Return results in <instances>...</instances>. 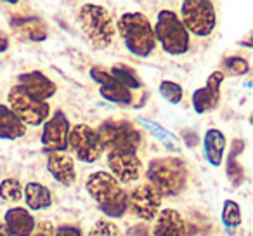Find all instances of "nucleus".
I'll return each instance as SVG.
<instances>
[{
  "mask_svg": "<svg viewBox=\"0 0 253 236\" xmlns=\"http://www.w3.org/2000/svg\"><path fill=\"white\" fill-rule=\"evenodd\" d=\"M148 177L162 196H175L186 188L187 169L179 158H160L149 163Z\"/></svg>",
  "mask_w": 253,
  "mask_h": 236,
  "instance_id": "3",
  "label": "nucleus"
},
{
  "mask_svg": "<svg viewBox=\"0 0 253 236\" xmlns=\"http://www.w3.org/2000/svg\"><path fill=\"white\" fill-rule=\"evenodd\" d=\"M243 146H245V142L236 139V141L232 142V151L227 158V176L234 186H239V184L243 183V169H241V165L236 162V156H238V153L243 151Z\"/></svg>",
  "mask_w": 253,
  "mask_h": 236,
  "instance_id": "23",
  "label": "nucleus"
},
{
  "mask_svg": "<svg viewBox=\"0 0 253 236\" xmlns=\"http://www.w3.org/2000/svg\"><path fill=\"white\" fill-rule=\"evenodd\" d=\"M56 236H82V233L77 228H73V226H61L57 229Z\"/></svg>",
  "mask_w": 253,
  "mask_h": 236,
  "instance_id": "31",
  "label": "nucleus"
},
{
  "mask_svg": "<svg viewBox=\"0 0 253 236\" xmlns=\"http://www.w3.org/2000/svg\"><path fill=\"white\" fill-rule=\"evenodd\" d=\"M224 82V73L222 71H213L208 77L207 85L203 89H198L193 94V106L196 113H205L208 109H213L220 97V84Z\"/></svg>",
  "mask_w": 253,
  "mask_h": 236,
  "instance_id": "13",
  "label": "nucleus"
},
{
  "mask_svg": "<svg viewBox=\"0 0 253 236\" xmlns=\"http://www.w3.org/2000/svg\"><path fill=\"white\" fill-rule=\"evenodd\" d=\"M26 127L11 108L0 104V139H18L25 136Z\"/></svg>",
  "mask_w": 253,
  "mask_h": 236,
  "instance_id": "19",
  "label": "nucleus"
},
{
  "mask_svg": "<svg viewBox=\"0 0 253 236\" xmlns=\"http://www.w3.org/2000/svg\"><path fill=\"white\" fill-rule=\"evenodd\" d=\"M141 124H144L146 127L149 129L151 132H155L153 136H158L160 139H162L163 142H167V144L170 146L172 149H177V144H175V139L172 138V136L169 134V132L165 131V129H162L160 125H155V124H151V122H148V120H141Z\"/></svg>",
  "mask_w": 253,
  "mask_h": 236,
  "instance_id": "29",
  "label": "nucleus"
},
{
  "mask_svg": "<svg viewBox=\"0 0 253 236\" xmlns=\"http://www.w3.org/2000/svg\"><path fill=\"white\" fill-rule=\"evenodd\" d=\"M78 21L84 30L85 37L97 49H104L113 42L115 37V23L108 9L102 5L87 4L78 12Z\"/></svg>",
  "mask_w": 253,
  "mask_h": 236,
  "instance_id": "4",
  "label": "nucleus"
},
{
  "mask_svg": "<svg viewBox=\"0 0 253 236\" xmlns=\"http://www.w3.org/2000/svg\"><path fill=\"white\" fill-rule=\"evenodd\" d=\"M35 236H43V235H35Z\"/></svg>",
  "mask_w": 253,
  "mask_h": 236,
  "instance_id": "37",
  "label": "nucleus"
},
{
  "mask_svg": "<svg viewBox=\"0 0 253 236\" xmlns=\"http://www.w3.org/2000/svg\"><path fill=\"white\" fill-rule=\"evenodd\" d=\"M47 170L63 186H71L77 179L73 160L70 156L63 155V153H50L49 160H47Z\"/></svg>",
  "mask_w": 253,
  "mask_h": 236,
  "instance_id": "16",
  "label": "nucleus"
},
{
  "mask_svg": "<svg viewBox=\"0 0 253 236\" xmlns=\"http://www.w3.org/2000/svg\"><path fill=\"white\" fill-rule=\"evenodd\" d=\"M92 80H95L97 84H101V95L104 99L111 102H120V104H128L132 101V95L128 92V89H125L123 85H120L108 71L101 70V68H92L90 70Z\"/></svg>",
  "mask_w": 253,
  "mask_h": 236,
  "instance_id": "15",
  "label": "nucleus"
},
{
  "mask_svg": "<svg viewBox=\"0 0 253 236\" xmlns=\"http://www.w3.org/2000/svg\"><path fill=\"white\" fill-rule=\"evenodd\" d=\"M182 25L194 35L207 37L215 28V7L208 0H186L182 4Z\"/></svg>",
  "mask_w": 253,
  "mask_h": 236,
  "instance_id": "8",
  "label": "nucleus"
},
{
  "mask_svg": "<svg viewBox=\"0 0 253 236\" xmlns=\"http://www.w3.org/2000/svg\"><path fill=\"white\" fill-rule=\"evenodd\" d=\"M111 77L118 82L120 85H123L125 89H139L141 87V80H139L137 73L132 68L123 66V64H116L111 70Z\"/></svg>",
  "mask_w": 253,
  "mask_h": 236,
  "instance_id": "24",
  "label": "nucleus"
},
{
  "mask_svg": "<svg viewBox=\"0 0 253 236\" xmlns=\"http://www.w3.org/2000/svg\"><path fill=\"white\" fill-rule=\"evenodd\" d=\"M155 236H186L182 215L173 208L162 210L155 224Z\"/></svg>",
  "mask_w": 253,
  "mask_h": 236,
  "instance_id": "17",
  "label": "nucleus"
},
{
  "mask_svg": "<svg viewBox=\"0 0 253 236\" xmlns=\"http://www.w3.org/2000/svg\"><path fill=\"white\" fill-rule=\"evenodd\" d=\"M225 151V138L218 129H210L205 136V156L208 163L218 167L222 163Z\"/></svg>",
  "mask_w": 253,
  "mask_h": 236,
  "instance_id": "20",
  "label": "nucleus"
},
{
  "mask_svg": "<svg viewBox=\"0 0 253 236\" xmlns=\"http://www.w3.org/2000/svg\"><path fill=\"white\" fill-rule=\"evenodd\" d=\"M7 46H9L7 37H5L4 33H0V52H4V50L7 49Z\"/></svg>",
  "mask_w": 253,
  "mask_h": 236,
  "instance_id": "34",
  "label": "nucleus"
},
{
  "mask_svg": "<svg viewBox=\"0 0 253 236\" xmlns=\"http://www.w3.org/2000/svg\"><path fill=\"white\" fill-rule=\"evenodd\" d=\"M108 165L115 174L113 177L123 184L134 183L141 172V162L137 155L125 149H111V153L108 155Z\"/></svg>",
  "mask_w": 253,
  "mask_h": 236,
  "instance_id": "11",
  "label": "nucleus"
},
{
  "mask_svg": "<svg viewBox=\"0 0 253 236\" xmlns=\"http://www.w3.org/2000/svg\"><path fill=\"white\" fill-rule=\"evenodd\" d=\"M160 205H162V194L151 184L137 186L126 198V208H130L132 214L144 221H153L156 217Z\"/></svg>",
  "mask_w": 253,
  "mask_h": 236,
  "instance_id": "10",
  "label": "nucleus"
},
{
  "mask_svg": "<svg viewBox=\"0 0 253 236\" xmlns=\"http://www.w3.org/2000/svg\"><path fill=\"white\" fill-rule=\"evenodd\" d=\"M128 236H149V231H148V228H146V226L137 224V226H134L130 231H128Z\"/></svg>",
  "mask_w": 253,
  "mask_h": 236,
  "instance_id": "32",
  "label": "nucleus"
},
{
  "mask_svg": "<svg viewBox=\"0 0 253 236\" xmlns=\"http://www.w3.org/2000/svg\"><path fill=\"white\" fill-rule=\"evenodd\" d=\"M184 139H186L187 146H191V148L198 144V136H194L193 132H186V134H184Z\"/></svg>",
  "mask_w": 253,
  "mask_h": 236,
  "instance_id": "33",
  "label": "nucleus"
},
{
  "mask_svg": "<svg viewBox=\"0 0 253 236\" xmlns=\"http://www.w3.org/2000/svg\"><path fill=\"white\" fill-rule=\"evenodd\" d=\"M5 228L12 236H32V231L35 228L32 214L26 208L16 207L9 208L5 212Z\"/></svg>",
  "mask_w": 253,
  "mask_h": 236,
  "instance_id": "18",
  "label": "nucleus"
},
{
  "mask_svg": "<svg viewBox=\"0 0 253 236\" xmlns=\"http://www.w3.org/2000/svg\"><path fill=\"white\" fill-rule=\"evenodd\" d=\"M40 231L43 233V236L45 235H50V229H52V226H50V222H40Z\"/></svg>",
  "mask_w": 253,
  "mask_h": 236,
  "instance_id": "35",
  "label": "nucleus"
},
{
  "mask_svg": "<svg viewBox=\"0 0 253 236\" xmlns=\"http://www.w3.org/2000/svg\"><path fill=\"white\" fill-rule=\"evenodd\" d=\"M225 66L236 75H245V73H248V70H250L248 63H246V59H243V57H227V59H225Z\"/></svg>",
  "mask_w": 253,
  "mask_h": 236,
  "instance_id": "30",
  "label": "nucleus"
},
{
  "mask_svg": "<svg viewBox=\"0 0 253 236\" xmlns=\"http://www.w3.org/2000/svg\"><path fill=\"white\" fill-rule=\"evenodd\" d=\"M153 33H155V40H158L163 50L169 54H184L189 47L187 30L172 11L158 12V21H156Z\"/></svg>",
  "mask_w": 253,
  "mask_h": 236,
  "instance_id": "5",
  "label": "nucleus"
},
{
  "mask_svg": "<svg viewBox=\"0 0 253 236\" xmlns=\"http://www.w3.org/2000/svg\"><path fill=\"white\" fill-rule=\"evenodd\" d=\"M68 132H70V124L66 115L63 111H56L52 118L43 125L42 144L45 146L47 151H64L68 148Z\"/></svg>",
  "mask_w": 253,
  "mask_h": 236,
  "instance_id": "12",
  "label": "nucleus"
},
{
  "mask_svg": "<svg viewBox=\"0 0 253 236\" xmlns=\"http://www.w3.org/2000/svg\"><path fill=\"white\" fill-rule=\"evenodd\" d=\"M25 198L26 205H28L32 210H42V208L50 207L52 203V196H50V191L45 186L39 183H30L25 188Z\"/></svg>",
  "mask_w": 253,
  "mask_h": 236,
  "instance_id": "22",
  "label": "nucleus"
},
{
  "mask_svg": "<svg viewBox=\"0 0 253 236\" xmlns=\"http://www.w3.org/2000/svg\"><path fill=\"white\" fill-rule=\"evenodd\" d=\"M9 104H11V111L18 116L23 124L33 125V127L43 124L50 111L47 102L33 99L19 85H14L9 91Z\"/></svg>",
  "mask_w": 253,
  "mask_h": 236,
  "instance_id": "7",
  "label": "nucleus"
},
{
  "mask_svg": "<svg viewBox=\"0 0 253 236\" xmlns=\"http://www.w3.org/2000/svg\"><path fill=\"white\" fill-rule=\"evenodd\" d=\"M23 196V188L18 179H5L0 183V198L5 201H19Z\"/></svg>",
  "mask_w": 253,
  "mask_h": 236,
  "instance_id": "25",
  "label": "nucleus"
},
{
  "mask_svg": "<svg viewBox=\"0 0 253 236\" xmlns=\"http://www.w3.org/2000/svg\"><path fill=\"white\" fill-rule=\"evenodd\" d=\"M88 236H122V231H120L118 226H115V222L99 221L90 229V235Z\"/></svg>",
  "mask_w": 253,
  "mask_h": 236,
  "instance_id": "28",
  "label": "nucleus"
},
{
  "mask_svg": "<svg viewBox=\"0 0 253 236\" xmlns=\"http://www.w3.org/2000/svg\"><path fill=\"white\" fill-rule=\"evenodd\" d=\"M222 222H224L227 228H236L241 222V208L236 201L225 200L224 208H222Z\"/></svg>",
  "mask_w": 253,
  "mask_h": 236,
  "instance_id": "26",
  "label": "nucleus"
},
{
  "mask_svg": "<svg viewBox=\"0 0 253 236\" xmlns=\"http://www.w3.org/2000/svg\"><path fill=\"white\" fill-rule=\"evenodd\" d=\"M19 87L32 95L37 101L45 102V99L52 97L56 94V84L45 77L40 71H32V73H23L19 75Z\"/></svg>",
  "mask_w": 253,
  "mask_h": 236,
  "instance_id": "14",
  "label": "nucleus"
},
{
  "mask_svg": "<svg viewBox=\"0 0 253 236\" xmlns=\"http://www.w3.org/2000/svg\"><path fill=\"white\" fill-rule=\"evenodd\" d=\"M85 188L108 217H122L126 212V193L111 174L102 170L90 174Z\"/></svg>",
  "mask_w": 253,
  "mask_h": 236,
  "instance_id": "1",
  "label": "nucleus"
},
{
  "mask_svg": "<svg viewBox=\"0 0 253 236\" xmlns=\"http://www.w3.org/2000/svg\"><path fill=\"white\" fill-rule=\"evenodd\" d=\"M68 146H71L75 156L85 163H94L102 155V144L97 138V132L84 124L75 125L68 132Z\"/></svg>",
  "mask_w": 253,
  "mask_h": 236,
  "instance_id": "9",
  "label": "nucleus"
},
{
  "mask_svg": "<svg viewBox=\"0 0 253 236\" xmlns=\"http://www.w3.org/2000/svg\"><path fill=\"white\" fill-rule=\"evenodd\" d=\"M12 28L28 37L30 40H35V42L43 40L47 37L45 23L39 18H18L12 21Z\"/></svg>",
  "mask_w": 253,
  "mask_h": 236,
  "instance_id": "21",
  "label": "nucleus"
},
{
  "mask_svg": "<svg viewBox=\"0 0 253 236\" xmlns=\"http://www.w3.org/2000/svg\"><path fill=\"white\" fill-rule=\"evenodd\" d=\"M118 32L126 49L139 57H146L155 49V33L151 23L141 12H126L120 18Z\"/></svg>",
  "mask_w": 253,
  "mask_h": 236,
  "instance_id": "2",
  "label": "nucleus"
},
{
  "mask_svg": "<svg viewBox=\"0 0 253 236\" xmlns=\"http://www.w3.org/2000/svg\"><path fill=\"white\" fill-rule=\"evenodd\" d=\"M0 236H12L11 233L7 231V228H5L4 224H0Z\"/></svg>",
  "mask_w": 253,
  "mask_h": 236,
  "instance_id": "36",
  "label": "nucleus"
},
{
  "mask_svg": "<svg viewBox=\"0 0 253 236\" xmlns=\"http://www.w3.org/2000/svg\"><path fill=\"white\" fill-rule=\"evenodd\" d=\"M160 94L172 104H179L182 101V87L179 84H175V82H162L160 84Z\"/></svg>",
  "mask_w": 253,
  "mask_h": 236,
  "instance_id": "27",
  "label": "nucleus"
},
{
  "mask_svg": "<svg viewBox=\"0 0 253 236\" xmlns=\"http://www.w3.org/2000/svg\"><path fill=\"white\" fill-rule=\"evenodd\" d=\"M97 138L102 144V149L113 148L135 153V149L141 144V134L128 122H104L97 129Z\"/></svg>",
  "mask_w": 253,
  "mask_h": 236,
  "instance_id": "6",
  "label": "nucleus"
}]
</instances>
